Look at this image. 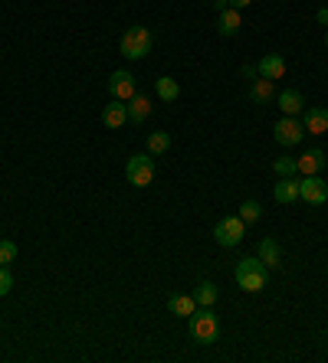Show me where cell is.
Listing matches in <instances>:
<instances>
[{"label": "cell", "instance_id": "cb8c5ba5", "mask_svg": "<svg viewBox=\"0 0 328 363\" xmlns=\"http://www.w3.org/2000/svg\"><path fill=\"white\" fill-rule=\"evenodd\" d=\"M273 174H276V177H295V157H279V161L273 164Z\"/></svg>", "mask_w": 328, "mask_h": 363}, {"label": "cell", "instance_id": "d4e9b609", "mask_svg": "<svg viewBox=\"0 0 328 363\" xmlns=\"http://www.w3.org/2000/svg\"><path fill=\"white\" fill-rule=\"evenodd\" d=\"M17 259V242H10V239H0V265H10Z\"/></svg>", "mask_w": 328, "mask_h": 363}, {"label": "cell", "instance_id": "ac0fdd59", "mask_svg": "<svg viewBox=\"0 0 328 363\" xmlns=\"http://www.w3.org/2000/svg\"><path fill=\"white\" fill-rule=\"evenodd\" d=\"M279 108H283V115H289V118H295V115H299V111H302V95L295 92V89H285V92H279Z\"/></svg>", "mask_w": 328, "mask_h": 363}, {"label": "cell", "instance_id": "4fadbf2b", "mask_svg": "<svg viewBox=\"0 0 328 363\" xmlns=\"http://www.w3.org/2000/svg\"><path fill=\"white\" fill-rule=\"evenodd\" d=\"M240 23H243V17H240V10H234V7H226L217 13V33L220 36H234L236 30H240Z\"/></svg>", "mask_w": 328, "mask_h": 363}, {"label": "cell", "instance_id": "8fae6325", "mask_svg": "<svg viewBox=\"0 0 328 363\" xmlns=\"http://www.w3.org/2000/svg\"><path fill=\"white\" fill-rule=\"evenodd\" d=\"M305 135H325L328 131V108H309L302 118Z\"/></svg>", "mask_w": 328, "mask_h": 363}, {"label": "cell", "instance_id": "ffe728a7", "mask_svg": "<svg viewBox=\"0 0 328 363\" xmlns=\"http://www.w3.org/2000/svg\"><path fill=\"white\" fill-rule=\"evenodd\" d=\"M155 92H158V99H164V101H177L181 99V85H177V79L161 76L155 82Z\"/></svg>", "mask_w": 328, "mask_h": 363}, {"label": "cell", "instance_id": "5bb4252c", "mask_svg": "<svg viewBox=\"0 0 328 363\" xmlns=\"http://www.w3.org/2000/svg\"><path fill=\"white\" fill-rule=\"evenodd\" d=\"M125 105H129V121H135V125H138V121H145L148 115H151V99H148V95H141V92H135L129 101H125Z\"/></svg>", "mask_w": 328, "mask_h": 363}, {"label": "cell", "instance_id": "52a82bcc", "mask_svg": "<svg viewBox=\"0 0 328 363\" xmlns=\"http://www.w3.org/2000/svg\"><path fill=\"white\" fill-rule=\"evenodd\" d=\"M299 200H305L309 206H322V203L328 200V184L319 177V174L302 177L299 180Z\"/></svg>", "mask_w": 328, "mask_h": 363}, {"label": "cell", "instance_id": "277c9868", "mask_svg": "<svg viewBox=\"0 0 328 363\" xmlns=\"http://www.w3.org/2000/svg\"><path fill=\"white\" fill-rule=\"evenodd\" d=\"M243 236H246V223H243L240 216H224V220L214 226V239H217V245H224V249L240 245Z\"/></svg>", "mask_w": 328, "mask_h": 363}, {"label": "cell", "instance_id": "7a4b0ae2", "mask_svg": "<svg viewBox=\"0 0 328 363\" xmlns=\"http://www.w3.org/2000/svg\"><path fill=\"white\" fill-rule=\"evenodd\" d=\"M236 285L243 291H263L266 288V265L259 262V255L236 262Z\"/></svg>", "mask_w": 328, "mask_h": 363}, {"label": "cell", "instance_id": "44dd1931", "mask_svg": "<svg viewBox=\"0 0 328 363\" xmlns=\"http://www.w3.org/2000/svg\"><path fill=\"white\" fill-rule=\"evenodd\" d=\"M168 147H171V135H168V131H151V135H148V154H151V157L168 154Z\"/></svg>", "mask_w": 328, "mask_h": 363}, {"label": "cell", "instance_id": "9c48e42d", "mask_svg": "<svg viewBox=\"0 0 328 363\" xmlns=\"http://www.w3.org/2000/svg\"><path fill=\"white\" fill-rule=\"evenodd\" d=\"M256 69H259V76L263 79H273V82H276V79L285 76V60L279 56V52H266V56L256 62Z\"/></svg>", "mask_w": 328, "mask_h": 363}, {"label": "cell", "instance_id": "d6986e66", "mask_svg": "<svg viewBox=\"0 0 328 363\" xmlns=\"http://www.w3.org/2000/svg\"><path fill=\"white\" fill-rule=\"evenodd\" d=\"M168 311L177 314V318H190V314L197 311V301H194V295H171Z\"/></svg>", "mask_w": 328, "mask_h": 363}, {"label": "cell", "instance_id": "83f0119b", "mask_svg": "<svg viewBox=\"0 0 328 363\" xmlns=\"http://www.w3.org/2000/svg\"><path fill=\"white\" fill-rule=\"evenodd\" d=\"M226 4H230V7H234V10H243V7H250L253 0H226Z\"/></svg>", "mask_w": 328, "mask_h": 363}, {"label": "cell", "instance_id": "9a60e30c", "mask_svg": "<svg viewBox=\"0 0 328 363\" xmlns=\"http://www.w3.org/2000/svg\"><path fill=\"white\" fill-rule=\"evenodd\" d=\"M259 262L266 269H276L283 262V249H279L276 239H259Z\"/></svg>", "mask_w": 328, "mask_h": 363}, {"label": "cell", "instance_id": "603a6c76", "mask_svg": "<svg viewBox=\"0 0 328 363\" xmlns=\"http://www.w3.org/2000/svg\"><path fill=\"white\" fill-rule=\"evenodd\" d=\"M259 213H263V206H259L256 200H246V203L240 206V213H236V216H240V220L246 223V226H250V223H256V220H259Z\"/></svg>", "mask_w": 328, "mask_h": 363}, {"label": "cell", "instance_id": "2e32d148", "mask_svg": "<svg viewBox=\"0 0 328 363\" xmlns=\"http://www.w3.org/2000/svg\"><path fill=\"white\" fill-rule=\"evenodd\" d=\"M276 95V82L273 79H253V85H250V101H256V105H266L269 99Z\"/></svg>", "mask_w": 328, "mask_h": 363}, {"label": "cell", "instance_id": "4316f807", "mask_svg": "<svg viewBox=\"0 0 328 363\" xmlns=\"http://www.w3.org/2000/svg\"><path fill=\"white\" fill-rule=\"evenodd\" d=\"M243 76H246V79H259V69L246 62V66H243Z\"/></svg>", "mask_w": 328, "mask_h": 363}, {"label": "cell", "instance_id": "5b68a950", "mask_svg": "<svg viewBox=\"0 0 328 363\" xmlns=\"http://www.w3.org/2000/svg\"><path fill=\"white\" fill-rule=\"evenodd\" d=\"M125 177L131 186H148L155 180V161L151 154H131L129 164H125Z\"/></svg>", "mask_w": 328, "mask_h": 363}, {"label": "cell", "instance_id": "3957f363", "mask_svg": "<svg viewBox=\"0 0 328 363\" xmlns=\"http://www.w3.org/2000/svg\"><path fill=\"white\" fill-rule=\"evenodd\" d=\"M217 334H220V321H217L214 308H197L190 314V337L197 344H214Z\"/></svg>", "mask_w": 328, "mask_h": 363}, {"label": "cell", "instance_id": "7c38bea8", "mask_svg": "<svg viewBox=\"0 0 328 363\" xmlns=\"http://www.w3.org/2000/svg\"><path fill=\"white\" fill-rule=\"evenodd\" d=\"M125 121H129V105L112 99V105H105V111H102V125L115 131V128H121Z\"/></svg>", "mask_w": 328, "mask_h": 363}, {"label": "cell", "instance_id": "4dcf8cb0", "mask_svg": "<svg viewBox=\"0 0 328 363\" xmlns=\"http://www.w3.org/2000/svg\"><path fill=\"white\" fill-rule=\"evenodd\" d=\"M325 43H328V33H325Z\"/></svg>", "mask_w": 328, "mask_h": 363}, {"label": "cell", "instance_id": "7402d4cb", "mask_svg": "<svg viewBox=\"0 0 328 363\" xmlns=\"http://www.w3.org/2000/svg\"><path fill=\"white\" fill-rule=\"evenodd\" d=\"M194 301H197V308H214V301H217L214 281H200V285L194 288Z\"/></svg>", "mask_w": 328, "mask_h": 363}, {"label": "cell", "instance_id": "6da1fadb", "mask_svg": "<svg viewBox=\"0 0 328 363\" xmlns=\"http://www.w3.org/2000/svg\"><path fill=\"white\" fill-rule=\"evenodd\" d=\"M119 50L125 60H145L151 52V30L148 26H129L119 43Z\"/></svg>", "mask_w": 328, "mask_h": 363}, {"label": "cell", "instance_id": "30bf717a", "mask_svg": "<svg viewBox=\"0 0 328 363\" xmlns=\"http://www.w3.org/2000/svg\"><path fill=\"white\" fill-rule=\"evenodd\" d=\"M325 167V154L322 151H305L302 157H295V174H302V177H312V174H319V170Z\"/></svg>", "mask_w": 328, "mask_h": 363}, {"label": "cell", "instance_id": "e0dca14e", "mask_svg": "<svg viewBox=\"0 0 328 363\" xmlns=\"http://www.w3.org/2000/svg\"><path fill=\"white\" fill-rule=\"evenodd\" d=\"M273 196H276V203L299 200V184H295V177H279V184L273 186Z\"/></svg>", "mask_w": 328, "mask_h": 363}, {"label": "cell", "instance_id": "8992f818", "mask_svg": "<svg viewBox=\"0 0 328 363\" xmlns=\"http://www.w3.org/2000/svg\"><path fill=\"white\" fill-rule=\"evenodd\" d=\"M273 138H276V144H283V147H295V144H302L305 128H302V121L299 118L283 115V118L276 121V128H273Z\"/></svg>", "mask_w": 328, "mask_h": 363}, {"label": "cell", "instance_id": "ba28073f", "mask_svg": "<svg viewBox=\"0 0 328 363\" xmlns=\"http://www.w3.org/2000/svg\"><path fill=\"white\" fill-rule=\"evenodd\" d=\"M109 95H112L115 101H129L131 95H135V76L125 72V69L112 72V76H109Z\"/></svg>", "mask_w": 328, "mask_h": 363}, {"label": "cell", "instance_id": "f546056e", "mask_svg": "<svg viewBox=\"0 0 328 363\" xmlns=\"http://www.w3.org/2000/svg\"><path fill=\"white\" fill-rule=\"evenodd\" d=\"M319 23H325V26H328V10H319Z\"/></svg>", "mask_w": 328, "mask_h": 363}, {"label": "cell", "instance_id": "f1b7e54d", "mask_svg": "<svg viewBox=\"0 0 328 363\" xmlns=\"http://www.w3.org/2000/svg\"><path fill=\"white\" fill-rule=\"evenodd\" d=\"M226 7H230L226 0H214V10H217V13H220V10H226Z\"/></svg>", "mask_w": 328, "mask_h": 363}, {"label": "cell", "instance_id": "484cf974", "mask_svg": "<svg viewBox=\"0 0 328 363\" xmlns=\"http://www.w3.org/2000/svg\"><path fill=\"white\" fill-rule=\"evenodd\" d=\"M10 288H13V279H10V272H7V265H0V298L7 295Z\"/></svg>", "mask_w": 328, "mask_h": 363}]
</instances>
